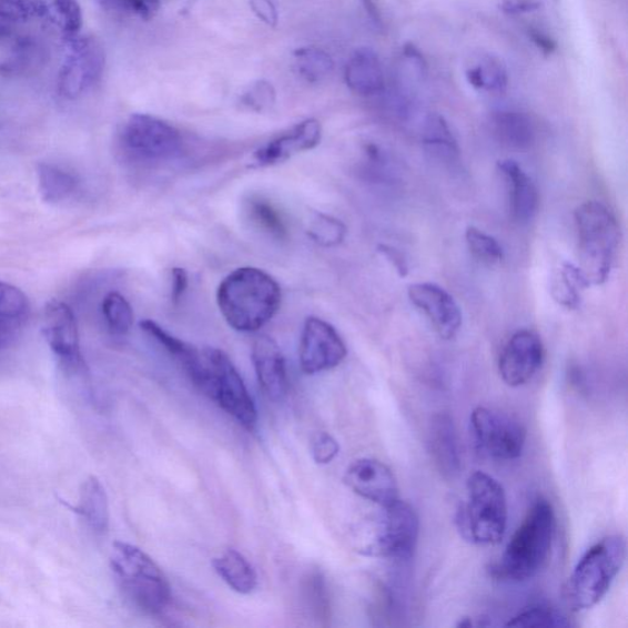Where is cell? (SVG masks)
Returning a JSON list of instances; mask_svg holds the SVG:
<instances>
[{"label":"cell","mask_w":628,"mask_h":628,"mask_svg":"<svg viewBox=\"0 0 628 628\" xmlns=\"http://www.w3.org/2000/svg\"><path fill=\"white\" fill-rule=\"evenodd\" d=\"M217 305L231 328L257 332L271 322L282 305V288L257 267H240L217 288Z\"/></svg>","instance_id":"cell-1"},{"label":"cell","mask_w":628,"mask_h":628,"mask_svg":"<svg viewBox=\"0 0 628 628\" xmlns=\"http://www.w3.org/2000/svg\"><path fill=\"white\" fill-rule=\"evenodd\" d=\"M555 511L540 498L510 538L495 565L494 575L503 580L523 581L537 576L548 564L555 535Z\"/></svg>","instance_id":"cell-2"},{"label":"cell","mask_w":628,"mask_h":628,"mask_svg":"<svg viewBox=\"0 0 628 628\" xmlns=\"http://www.w3.org/2000/svg\"><path fill=\"white\" fill-rule=\"evenodd\" d=\"M110 564L124 597L135 608L149 614L164 612L171 602L169 580L158 564L138 546L115 541Z\"/></svg>","instance_id":"cell-3"},{"label":"cell","mask_w":628,"mask_h":628,"mask_svg":"<svg viewBox=\"0 0 628 628\" xmlns=\"http://www.w3.org/2000/svg\"><path fill=\"white\" fill-rule=\"evenodd\" d=\"M626 558V540L610 535L581 556L565 587V600L573 611H585L607 596Z\"/></svg>","instance_id":"cell-4"},{"label":"cell","mask_w":628,"mask_h":628,"mask_svg":"<svg viewBox=\"0 0 628 628\" xmlns=\"http://www.w3.org/2000/svg\"><path fill=\"white\" fill-rule=\"evenodd\" d=\"M575 223L579 267L590 285L604 284L611 274L620 246L618 220L604 204L587 202L577 207Z\"/></svg>","instance_id":"cell-5"},{"label":"cell","mask_w":628,"mask_h":628,"mask_svg":"<svg viewBox=\"0 0 628 628\" xmlns=\"http://www.w3.org/2000/svg\"><path fill=\"white\" fill-rule=\"evenodd\" d=\"M378 515L355 530V549L371 557L408 560L415 551L421 521L415 509L401 499L382 506Z\"/></svg>","instance_id":"cell-6"},{"label":"cell","mask_w":628,"mask_h":628,"mask_svg":"<svg viewBox=\"0 0 628 628\" xmlns=\"http://www.w3.org/2000/svg\"><path fill=\"white\" fill-rule=\"evenodd\" d=\"M508 519L506 493L492 475L476 472L467 483V502L460 505L457 525L474 544L496 545L504 540Z\"/></svg>","instance_id":"cell-7"},{"label":"cell","mask_w":628,"mask_h":628,"mask_svg":"<svg viewBox=\"0 0 628 628\" xmlns=\"http://www.w3.org/2000/svg\"><path fill=\"white\" fill-rule=\"evenodd\" d=\"M204 372L197 388L244 428L253 429L259 421L257 408L230 357L215 347L203 348Z\"/></svg>","instance_id":"cell-8"},{"label":"cell","mask_w":628,"mask_h":628,"mask_svg":"<svg viewBox=\"0 0 628 628\" xmlns=\"http://www.w3.org/2000/svg\"><path fill=\"white\" fill-rule=\"evenodd\" d=\"M121 145L126 158L143 164H159L182 154L183 139L170 123L136 113L123 126Z\"/></svg>","instance_id":"cell-9"},{"label":"cell","mask_w":628,"mask_h":628,"mask_svg":"<svg viewBox=\"0 0 628 628\" xmlns=\"http://www.w3.org/2000/svg\"><path fill=\"white\" fill-rule=\"evenodd\" d=\"M107 54L101 43L91 37H77L67 41L64 62L58 74V94L77 100L94 88L102 78Z\"/></svg>","instance_id":"cell-10"},{"label":"cell","mask_w":628,"mask_h":628,"mask_svg":"<svg viewBox=\"0 0 628 628\" xmlns=\"http://www.w3.org/2000/svg\"><path fill=\"white\" fill-rule=\"evenodd\" d=\"M472 432L476 445L498 460H514L521 456L527 432L515 417L479 406L472 413Z\"/></svg>","instance_id":"cell-11"},{"label":"cell","mask_w":628,"mask_h":628,"mask_svg":"<svg viewBox=\"0 0 628 628\" xmlns=\"http://www.w3.org/2000/svg\"><path fill=\"white\" fill-rule=\"evenodd\" d=\"M42 332L65 374L84 377L88 368L80 352L78 323L72 308L62 301H50L44 308Z\"/></svg>","instance_id":"cell-12"},{"label":"cell","mask_w":628,"mask_h":628,"mask_svg":"<svg viewBox=\"0 0 628 628\" xmlns=\"http://www.w3.org/2000/svg\"><path fill=\"white\" fill-rule=\"evenodd\" d=\"M346 355V345L332 324L317 317L306 320L300 343V366L306 375L338 367Z\"/></svg>","instance_id":"cell-13"},{"label":"cell","mask_w":628,"mask_h":628,"mask_svg":"<svg viewBox=\"0 0 628 628\" xmlns=\"http://www.w3.org/2000/svg\"><path fill=\"white\" fill-rule=\"evenodd\" d=\"M544 345L530 331L511 335L498 359V372L509 387H520L538 374L544 363Z\"/></svg>","instance_id":"cell-14"},{"label":"cell","mask_w":628,"mask_h":628,"mask_svg":"<svg viewBox=\"0 0 628 628\" xmlns=\"http://www.w3.org/2000/svg\"><path fill=\"white\" fill-rule=\"evenodd\" d=\"M344 482L356 495L379 507L399 499L397 479L387 465L377 459L355 460L346 469Z\"/></svg>","instance_id":"cell-15"},{"label":"cell","mask_w":628,"mask_h":628,"mask_svg":"<svg viewBox=\"0 0 628 628\" xmlns=\"http://www.w3.org/2000/svg\"><path fill=\"white\" fill-rule=\"evenodd\" d=\"M409 298L424 312L442 340L456 338L462 327V312L445 288L432 283L414 284L409 287Z\"/></svg>","instance_id":"cell-16"},{"label":"cell","mask_w":628,"mask_h":628,"mask_svg":"<svg viewBox=\"0 0 628 628\" xmlns=\"http://www.w3.org/2000/svg\"><path fill=\"white\" fill-rule=\"evenodd\" d=\"M252 359L265 397L273 402L283 401L287 393L288 379L281 347L271 336L261 335L253 343Z\"/></svg>","instance_id":"cell-17"},{"label":"cell","mask_w":628,"mask_h":628,"mask_svg":"<svg viewBox=\"0 0 628 628\" xmlns=\"http://www.w3.org/2000/svg\"><path fill=\"white\" fill-rule=\"evenodd\" d=\"M322 125L317 120H306L261 148L254 154L255 164L260 168L274 166L321 143Z\"/></svg>","instance_id":"cell-18"},{"label":"cell","mask_w":628,"mask_h":628,"mask_svg":"<svg viewBox=\"0 0 628 628\" xmlns=\"http://www.w3.org/2000/svg\"><path fill=\"white\" fill-rule=\"evenodd\" d=\"M345 83L359 97L379 95L386 88V78L378 54L367 48L356 50L346 63Z\"/></svg>","instance_id":"cell-19"},{"label":"cell","mask_w":628,"mask_h":628,"mask_svg":"<svg viewBox=\"0 0 628 628\" xmlns=\"http://www.w3.org/2000/svg\"><path fill=\"white\" fill-rule=\"evenodd\" d=\"M428 447L438 470L446 478H455L460 470L458 439L449 415L437 414L428 427Z\"/></svg>","instance_id":"cell-20"},{"label":"cell","mask_w":628,"mask_h":628,"mask_svg":"<svg viewBox=\"0 0 628 628\" xmlns=\"http://www.w3.org/2000/svg\"><path fill=\"white\" fill-rule=\"evenodd\" d=\"M509 191L510 212L518 223L525 224L537 214L539 193L528 174L514 160L498 162Z\"/></svg>","instance_id":"cell-21"},{"label":"cell","mask_w":628,"mask_h":628,"mask_svg":"<svg viewBox=\"0 0 628 628\" xmlns=\"http://www.w3.org/2000/svg\"><path fill=\"white\" fill-rule=\"evenodd\" d=\"M465 78L475 90L485 94H504L508 87L507 67L502 58L487 52L474 54L467 67H465Z\"/></svg>","instance_id":"cell-22"},{"label":"cell","mask_w":628,"mask_h":628,"mask_svg":"<svg viewBox=\"0 0 628 628\" xmlns=\"http://www.w3.org/2000/svg\"><path fill=\"white\" fill-rule=\"evenodd\" d=\"M141 328L165 347V351L188 372L193 383L200 377L204 364L203 351L176 338L153 321H143Z\"/></svg>","instance_id":"cell-23"},{"label":"cell","mask_w":628,"mask_h":628,"mask_svg":"<svg viewBox=\"0 0 628 628\" xmlns=\"http://www.w3.org/2000/svg\"><path fill=\"white\" fill-rule=\"evenodd\" d=\"M78 511L88 527L102 535L110 527V505L107 490L95 476H90L81 486Z\"/></svg>","instance_id":"cell-24"},{"label":"cell","mask_w":628,"mask_h":628,"mask_svg":"<svg viewBox=\"0 0 628 628\" xmlns=\"http://www.w3.org/2000/svg\"><path fill=\"white\" fill-rule=\"evenodd\" d=\"M493 130L505 146L527 150L535 143V126L529 115L518 111H499L494 114Z\"/></svg>","instance_id":"cell-25"},{"label":"cell","mask_w":628,"mask_h":628,"mask_svg":"<svg viewBox=\"0 0 628 628\" xmlns=\"http://www.w3.org/2000/svg\"><path fill=\"white\" fill-rule=\"evenodd\" d=\"M38 17L60 30L65 41L79 37L84 24L78 0H34Z\"/></svg>","instance_id":"cell-26"},{"label":"cell","mask_w":628,"mask_h":628,"mask_svg":"<svg viewBox=\"0 0 628 628\" xmlns=\"http://www.w3.org/2000/svg\"><path fill=\"white\" fill-rule=\"evenodd\" d=\"M213 567L225 584L240 595H251L257 588L259 578L247 558L234 549L214 558Z\"/></svg>","instance_id":"cell-27"},{"label":"cell","mask_w":628,"mask_h":628,"mask_svg":"<svg viewBox=\"0 0 628 628\" xmlns=\"http://www.w3.org/2000/svg\"><path fill=\"white\" fill-rule=\"evenodd\" d=\"M44 61L40 44L30 39L21 38L14 44L10 55L0 62V77L17 78L39 71Z\"/></svg>","instance_id":"cell-28"},{"label":"cell","mask_w":628,"mask_h":628,"mask_svg":"<svg viewBox=\"0 0 628 628\" xmlns=\"http://www.w3.org/2000/svg\"><path fill=\"white\" fill-rule=\"evenodd\" d=\"M30 312L29 300L20 288L0 282V330L18 334Z\"/></svg>","instance_id":"cell-29"},{"label":"cell","mask_w":628,"mask_h":628,"mask_svg":"<svg viewBox=\"0 0 628 628\" xmlns=\"http://www.w3.org/2000/svg\"><path fill=\"white\" fill-rule=\"evenodd\" d=\"M424 144L437 158L455 160L459 156V146L446 120L432 113L424 125Z\"/></svg>","instance_id":"cell-30"},{"label":"cell","mask_w":628,"mask_h":628,"mask_svg":"<svg viewBox=\"0 0 628 628\" xmlns=\"http://www.w3.org/2000/svg\"><path fill=\"white\" fill-rule=\"evenodd\" d=\"M42 200L48 203H60L71 196L78 181L72 173L52 164H41L38 170Z\"/></svg>","instance_id":"cell-31"},{"label":"cell","mask_w":628,"mask_h":628,"mask_svg":"<svg viewBox=\"0 0 628 628\" xmlns=\"http://www.w3.org/2000/svg\"><path fill=\"white\" fill-rule=\"evenodd\" d=\"M295 68L298 75L310 84H320L331 77L334 62L330 53L322 49L302 48L295 51Z\"/></svg>","instance_id":"cell-32"},{"label":"cell","mask_w":628,"mask_h":628,"mask_svg":"<svg viewBox=\"0 0 628 628\" xmlns=\"http://www.w3.org/2000/svg\"><path fill=\"white\" fill-rule=\"evenodd\" d=\"M588 286H590L588 278L580 267L565 263L555 282L554 296L563 306L577 308L580 302V293Z\"/></svg>","instance_id":"cell-33"},{"label":"cell","mask_w":628,"mask_h":628,"mask_svg":"<svg viewBox=\"0 0 628 628\" xmlns=\"http://www.w3.org/2000/svg\"><path fill=\"white\" fill-rule=\"evenodd\" d=\"M38 17L34 0H0V40L13 37L17 29Z\"/></svg>","instance_id":"cell-34"},{"label":"cell","mask_w":628,"mask_h":628,"mask_svg":"<svg viewBox=\"0 0 628 628\" xmlns=\"http://www.w3.org/2000/svg\"><path fill=\"white\" fill-rule=\"evenodd\" d=\"M104 321L113 335L122 336L132 330L134 313L130 302L119 293H110L102 302Z\"/></svg>","instance_id":"cell-35"},{"label":"cell","mask_w":628,"mask_h":628,"mask_svg":"<svg viewBox=\"0 0 628 628\" xmlns=\"http://www.w3.org/2000/svg\"><path fill=\"white\" fill-rule=\"evenodd\" d=\"M249 213L255 225L276 240L287 236V229L281 213L267 201L255 197L249 204Z\"/></svg>","instance_id":"cell-36"},{"label":"cell","mask_w":628,"mask_h":628,"mask_svg":"<svg viewBox=\"0 0 628 628\" xmlns=\"http://www.w3.org/2000/svg\"><path fill=\"white\" fill-rule=\"evenodd\" d=\"M507 627H546V628H560L571 626L566 616L554 608L533 607L520 611L515 618H511Z\"/></svg>","instance_id":"cell-37"},{"label":"cell","mask_w":628,"mask_h":628,"mask_svg":"<svg viewBox=\"0 0 628 628\" xmlns=\"http://www.w3.org/2000/svg\"><path fill=\"white\" fill-rule=\"evenodd\" d=\"M469 251L475 259L486 264H496L504 260V250L502 244L493 236H488L485 232L469 226L465 232Z\"/></svg>","instance_id":"cell-38"},{"label":"cell","mask_w":628,"mask_h":628,"mask_svg":"<svg viewBox=\"0 0 628 628\" xmlns=\"http://www.w3.org/2000/svg\"><path fill=\"white\" fill-rule=\"evenodd\" d=\"M308 232L314 241L332 247L344 241L346 227L338 219L320 214L312 220Z\"/></svg>","instance_id":"cell-39"},{"label":"cell","mask_w":628,"mask_h":628,"mask_svg":"<svg viewBox=\"0 0 628 628\" xmlns=\"http://www.w3.org/2000/svg\"><path fill=\"white\" fill-rule=\"evenodd\" d=\"M103 8L149 21L160 10V0H100Z\"/></svg>","instance_id":"cell-40"},{"label":"cell","mask_w":628,"mask_h":628,"mask_svg":"<svg viewBox=\"0 0 628 628\" xmlns=\"http://www.w3.org/2000/svg\"><path fill=\"white\" fill-rule=\"evenodd\" d=\"M341 446L328 433H316L311 438V452L317 464H330L340 455Z\"/></svg>","instance_id":"cell-41"},{"label":"cell","mask_w":628,"mask_h":628,"mask_svg":"<svg viewBox=\"0 0 628 628\" xmlns=\"http://www.w3.org/2000/svg\"><path fill=\"white\" fill-rule=\"evenodd\" d=\"M275 101V91L267 81L255 83L243 97V102L255 110L270 109Z\"/></svg>","instance_id":"cell-42"},{"label":"cell","mask_w":628,"mask_h":628,"mask_svg":"<svg viewBox=\"0 0 628 628\" xmlns=\"http://www.w3.org/2000/svg\"><path fill=\"white\" fill-rule=\"evenodd\" d=\"M253 13L257 16L266 26L277 24V10L272 0H250Z\"/></svg>","instance_id":"cell-43"},{"label":"cell","mask_w":628,"mask_h":628,"mask_svg":"<svg viewBox=\"0 0 628 628\" xmlns=\"http://www.w3.org/2000/svg\"><path fill=\"white\" fill-rule=\"evenodd\" d=\"M502 8L505 13L515 16L539 9L540 2L539 0H503Z\"/></svg>","instance_id":"cell-44"},{"label":"cell","mask_w":628,"mask_h":628,"mask_svg":"<svg viewBox=\"0 0 628 628\" xmlns=\"http://www.w3.org/2000/svg\"><path fill=\"white\" fill-rule=\"evenodd\" d=\"M189 286V274L182 267L172 270V300L179 302Z\"/></svg>","instance_id":"cell-45"},{"label":"cell","mask_w":628,"mask_h":628,"mask_svg":"<svg viewBox=\"0 0 628 628\" xmlns=\"http://www.w3.org/2000/svg\"><path fill=\"white\" fill-rule=\"evenodd\" d=\"M379 252L392 263L401 276H406L409 273L408 263H406L403 254L391 246H381Z\"/></svg>","instance_id":"cell-46"},{"label":"cell","mask_w":628,"mask_h":628,"mask_svg":"<svg viewBox=\"0 0 628 628\" xmlns=\"http://www.w3.org/2000/svg\"><path fill=\"white\" fill-rule=\"evenodd\" d=\"M529 34L531 41L537 44L541 51L551 53L556 50V43L551 38L548 37V34L539 30H531Z\"/></svg>","instance_id":"cell-47"}]
</instances>
